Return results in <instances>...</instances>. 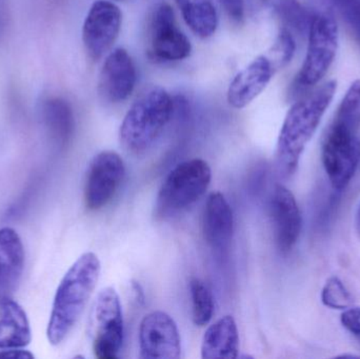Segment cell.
<instances>
[{
	"label": "cell",
	"mask_w": 360,
	"mask_h": 359,
	"mask_svg": "<svg viewBox=\"0 0 360 359\" xmlns=\"http://www.w3.org/2000/svg\"><path fill=\"white\" fill-rule=\"evenodd\" d=\"M126 176V166L120 154L103 151L97 154L86 172L84 204L91 211L107 206L117 193Z\"/></svg>",
	"instance_id": "9"
},
{
	"label": "cell",
	"mask_w": 360,
	"mask_h": 359,
	"mask_svg": "<svg viewBox=\"0 0 360 359\" xmlns=\"http://www.w3.org/2000/svg\"><path fill=\"white\" fill-rule=\"evenodd\" d=\"M306 59L296 76V91L316 86L329 71L338 48V27L329 12L317 13L309 30Z\"/></svg>",
	"instance_id": "5"
},
{
	"label": "cell",
	"mask_w": 360,
	"mask_h": 359,
	"mask_svg": "<svg viewBox=\"0 0 360 359\" xmlns=\"http://www.w3.org/2000/svg\"><path fill=\"white\" fill-rule=\"evenodd\" d=\"M42 116L49 133L60 145L70 143L74 132L71 105L63 98L48 99L42 107Z\"/></svg>",
	"instance_id": "20"
},
{
	"label": "cell",
	"mask_w": 360,
	"mask_h": 359,
	"mask_svg": "<svg viewBox=\"0 0 360 359\" xmlns=\"http://www.w3.org/2000/svg\"><path fill=\"white\" fill-rule=\"evenodd\" d=\"M133 290H134L135 294H136L137 301L143 303L145 301V296H143V289H141V285L139 282H133L132 285Z\"/></svg>",
	"instance_id": "30"
},
{
	"label": "cell",
	"mask_w": 360,
	"mask_h": 359,
	"mask_svg": "<svg viewBox=\"0 0 360 359\" xmlns=\"http://www.w3.org/2000/svg\"><path fill=\"white\" fill-rule=\"evenodd\" d=\"M352 134H359L360 130V79L351 84L342 98L335 117L331 124Z\"/></svg>",
	"instance_id": "21"
},
{
	"label": "cell",
	"mask_w": 360,
	"mask_h": 359,
	"mask_svg": "<svg viewBox=\"0 0 360 359\" xmlns=\"http://www.w3.org/2000/svg\"><path fill=\"white\" fill-rule=\"evenodd\" d=\"M201 358H239L238 329L233 316H224L207 329L201 341Z\"/></svg>",
	"instance_id": "18"
},
{
	"label": "cell",
	"mask_w": 360,
	"mask_h": 359,
	"mask_svg": "<svg viewBox=\"0 0 360 359\" xmlns=\"http://www.w3.org/2000/svg\"><path fill=\"white\" fill-rule=\"evenodd\" d=\"M93 351L98 359H115L124 337V316L120 295L108 287L97 295L91 315Z\"/></svg>",
	"instance_id": "6"
},
{
	"label": "cell",
	"mask_w": 360,
	"mask_h": 359,
	"mask_svg": "<svg viewBox=\"0 0 360 359\" xmlns=\"http://www.w3.org/2000/svg\"><path fill=\"white\" fill-rule=\"evenodd\" d=\"M0 358L8 359H33L34 355L23 348L19 349H4L0 351Z\"/></svg>",
	"instance_id": "29"
},
{
	"label": "cell",
	"mask_w": 360,
	"mask_h": 359,
	"mask_svg": "<svg viewBox=\"0 0 360 359\" xmlns=\"http://www.w3.org/2000/svg\"><path fill=\"white\" fill-rule=\"evenodd\" d=\"M295 48V40H294L291 31L287 27H283L277 35L276 40L273 44L269 55H266L272 63L275 71L283 69L292 60Z\"/></svg>",
	"instance_id": "25"
},
{
	"label": "cell",
	"mask_w": 360,
	"mask_h": 359,
	"mask_svg": "<svg viewBox=\"0 0 360 359\" xmlns=\"http://www.w3.org/2000/svg\"><path fill=\"white\" fill-rule=\"evenodd\" d=\"M115 1H122V0H115Z\"/></svg>",
	"instance_id": "33"
},
{
	"label": "cell",
	"mask_w": 360,
	"mask_h": 359,
	"mask_svg": "<svg viewBox=\"0 0 360 359\" xmlns=\"http://www.w3.org/2000/svg\"><path fill=\"white\" fill-rule=\"evenodd\" d=\"M222 10L233 22H243L245 18V0H218Z\"/></svg>",
	"instance_id": "28"
},
{
	"label": "cell",
	"mask_w": 360,
	"mask_h": 359,
	"mask_svg": "<svg viewBox=\"0 0 360 359\" xmlns=\"http://www.w3.org/2000/svg\"><path fill=\"white\" fill-rule=\"evenodd\" d=\"M276 8L285 27L302 35H308L313 19L319 13L298 0H276Z\"/></svg>",
	"instance_id": "22"
},
{
	"label": "cell",
	"mask_w": 360,
	"mask_h": 359,
	"mask_svg": "<svg viewBox=\"0 0 360 359\" xmlns=\"http://www.w3.org/2000/svg\"><path fill=\"white\" fill-rule=\"evenodd\" d=\"M192 318L196 326L205 327L211 322L214 314V297L211 289L202 280L193 278L190 282Z\"/></svg>",
	"instance_id": "23"
},
{
	"label": "cell",
	"mask_w": 360,
	"mask_h": 359,
	"mask_svg": "<svg viewBox=\"0 0 360 359\" xmlns=\"http://www.w3.org/2000/svg\"><path fill=\"white\" fill-rule=\"evenodd\" d=\"M32 330L27 313L13 297L0 299V350L30 345Z\"/></svg>",
	"instance_id": "17"
},
{
	"label": "cell",
	"mask_w": 360,
	"mask_h": 359,
	"mask_svg": "<svg viewBox=\"0 0 360 359\" xmlns=\"http://www.w3.org/2000/svg\"><path fill=\"white\" fill-rule=\"evenodd\" d=\"M25 269V248L13 228L0 229V299L13 297Z\"/></svg>",
	"instance_id": "15"
},
{
	"label": "cell",
	"mask_w": 360,
	"mask_h": 359,
	"mask_svg": "<svg viewBox=\"0 0 360 359\" xmlns=\"http://www.w3.org/2000/svg\"><path fill=\"white\" fill-rule=\"evenodd\" d=\"M192 46L177 25L174 11L167 2L156 6L149 30V57L160 63L179 61L190 56Z\"/></svg>",
	"instance_id": "8"
},
{
	"label": "cell",
	"mask_w": 360,
	"mask_h": 359,
	"mask_svg": "<svg viewBox=\"0 0 360 359\" xmlns=\"http://www.w3.org/2000/svg\"><path fill=\"white\" fill-rule=\"evenodd\" d=\"M270 216L276 246L283 253L290 252L300 238L302 219L295 196L285 185L274 188L270 200Z\"/></svg>",
	"instance_id": "13"
},
{
	"label": "cell",
	"mask_w": 360,
	"mask_h": 359,
	"mask_svg": "<svg viewBox=\"0 0 360 359\" xmlns=\"http://www.w3.org/2000/svg\"><path fill=\"white\" fill-rule=\"evenodd\" d=\"M355 227H356L357 233L360 235V204L357 209L356 216H355Z\"/></svg>",
	"instance_id": "31"
},
{
	"label": "cell",
	"mask_w": 360,
	"mask_h": 359,
	"mask_svg": "<svg viewBox=\"0 0 360 359\" xmlns=\"http://www.w3.org/2000/svg\"><path fill=\"white\" fill-rule=\"evenodd\" d=\"M139 358L179 359L181 339L175 320L164 311L147 314L139 326Z\"/></svg>",
	"instance_id": "11"
},
{
	"label": "cell",
	"mask_w": 360,
	"mask_h": 359,
	"mask_svg": "<svg viewBox=\"0 0 360 359\" xmlns=\"http://www.w3.org/2000/svg\"><path fill=\"white\" fill-rule=\"evenodd\" d=\"M101 270L98 256L86 252L63 276L55 293L46 328V337L51 345H60L79 322L96 288Z\"/></svg>",
	"instance_id": "1"
},
{
	"label": "cell",
	"mask_w": 360,
	"mask_h": 359,
	"mask_svg": "<svg viewBox=\"0 0 360 359\" xmlns=\"http://www.w3.org/2000/svg\"><path fill=\"white\" fill-rule=\"evenodd\" d=\"M275 72L266 55L256 57L231 81L226 94L229 105L235 109H243L249 105L264 92Z\"/></svg>",
	"instance_id": "14"
},
{
	"label": "cell",
	"mask_w": 360,
	"mask_h": 359,
	"mask_svg": "<svg viewBox=\"0 0 360 359\" xmlns=\"http://www.w3.org/2000/svg\"><path fill=\"white\" fill-rule=\"evenodd\" d=\"M321 301L331 309L346 310L352 307L353 299L344 282L336 276H332L321 291Z\"/></svg>",
	"instance_id": "24"
},
{
	"label": "cell",
	"mask_w": 360,
	"mask_h": 359,
	"mask_svg": "<svg viewBox=\"0 0 360 359\" xmlns=\"http://www.w3.org/2000/svg\"><path fill=\"white\" fill-rule=\"evenodd\" d=\"M211 181V168L205 160L194 158L177 164L160 188L156 217L171 218L184 212L205 195Z\"/></svg>",
	"instance_id": "4"
},
{
	"label": "cell",
	"mask_w": 360,
	"mask_h": 359,
	"mask_svg": "<svg viewBox=\"0 0 360 359\" xmlns=\"http://www.w3.org/2000/svg\"><path fill=\"white\" fill-rule=\"evenodd\" d=\"M360 44V0H330Z\"/></svg>",
	"instance_id": "26"
},
{
	"label": "cell",
	"mask_w": 360,
	"mask_h": 359,
	"mask_svg": "<svg viewBox=\"0 0 360 359\" xmlns=\"http://www.w3.org/2000/svg\"><path fill=\"white\" fill-rule=\"evenodd\" d=\"M174 111L172 97L164 88L143 92L127 112L120 129V141L129 153H145L160 139Z\"/></svg>",
	"instance_id": "3"
},
{
	"label": "cell",
	"mask_w": 360,
	"mask_h": 359,
	"mask_svg": "<svg viewBox=\"0 0 360 359\" xmlns=\"http://www.w3.org/2000/svg\"><path fill=\"white\" fill-rule=\"evenodd\" d=\"M202 230L205 242L215 250L226 248L232 240L234 215L228 200L220 192H213L207 196Z\"/></svg>",
	"instance_id": "16"
},
{
	"label": "cell",
	"mask_w": 360,
	"mask_h": 359,
	"mask_svg": "<svg viewBox=\"0 0 360 359\" xmlns=\"http://www.w3.org/2000/svg\"><path fill=\"white\" fill-rule=\"evenodd\" d=\"M338 86L329 81L296 101L285 115L276 147V166L283 178L295 174L300 158L316 133Z\"/></svg>",
	"instance_id": "2"
},
{
	"label": "cell",
	"mask_w": 360,
	"mask_h": 359,
	"mask_svg": "<svg viewBox=\"0 0 360 359\" xmlns=\"http://www.w3.org/2000/svg\"><path fill=\"white\" fill-rule=\"evenodd\" d=\"M321 159L332 189L344 191L360 164L359 137L330 126L323 139Z\"/></svg>",
	"instance_id": "7"
},
{
	"label": "cell",
	"mask_w": 360,
	"mask_h": 359,
	"mask_svg": "<svg viewBox=\"0 0 360 359\" xmlns=\"http://www.w3.org/2000/svg\"><path fill=\"white\" fill-rule=\"evenodd\" d=\"M122 23L120 8L109 0H96L91 6L82 27V41L89 56L99 60L117 40Z\"/></svg>",
	"instance_id": "10"
},
{
	"label": "cell",
	"mask_w": 360,
	"mask_h": 359,
	"mask_svg": "<svg viewBox=\"0 0 360 359\" xmlns=\"http://www.w3.org/2000/svg\"><path fill=\"white\" fill-rule=\"evenodd\" d=\"M136 81L132 57L124 48H115L105 57L99 73V96L108 103H122L133 94Z\"/></svg>",
	"instance_id": "12"
},
{
	"label": "cell",
	"mask_w": 360,
	"mask_h": 359,
	"mask_svg": "<svg viewBox=\"0 0 360 359\" xmlns=\"http://www.w3.org/2000/svg\"><path fill=\"white\" fill-rule=\"evenodd\" d=\"M342 325L360 345V307H350L342 314Z\"/></svg>",
	"instance_id": "27"
},
{
	"label": "cell",
	"mask_w": 360,
	"mask_h": 359,
	"mask_svg": "<svg viewBox=\"0 0 360 359\" xmlns=\"http://www.w3.org/2000/svg\"><path fill=\"white\" fill-rule=\"evenodd\" d=\"M176 4L186 25L197 37L207 39L215 34L218 16L213 0H176Z\"/></svg>",
	"instance_id": "19"
},
{
	"label": "cell",
	"mask_w": 360,
	"mask_h": 359,
	"mask_svg": "<svg viewBox=\"0 0 360 359\" xmlns=\"http://www.w3.org/2000/svg\"><path fill=\"white\" fill-rule=\"evenodd\" d=\"M323 1L328 2V4H330V0H323Z\"/></svg>",
	"instance_id": "32"
}]
</instances>
